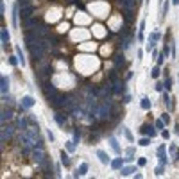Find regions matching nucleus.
Wrapping results in <instances>:
<instances>
[{"mask_svg": "<svg viewBox=\"0 0 179 179\" xmlns=\"http://www.w3.org/2000/svg\"><path fill=\"white\" fill-rule=\"evenodd\" d=\"M32 160H34V163H36V165L43 167V163L47 161V158H45V152H43V149H38V147H34V149H32Z\"/></svg>", "mask_w": 179, "mask_h": 179, "instance_id": "nucleus-1", "label": "nucleus"}, {"mask_svg": "<svg viewBox=\"0 0 179 179\" xmlns=\"http://www.w3.org/2000/svg\"><path fill=\"white\" fill-rule=\"evenodd\" d=\"M13 133H14V127H13V126H5V124H4V127H2V147H4V143H5L7 140H11V138H13Z\"/></svg>", "mask_w": 179, "mask_h": 179, "instance_id": "nucleus-2", "label": "nucleus"}, {"mask_svg": "<svg viewBox=\"0 0 179 179\" xmlns=\"http://www.w3.org/2000/svg\"><path fill=\"white\" fill-rule=\"evenodd\" d=\"M140 133H142V134H145V136H151V138H154V136L158 134L156 127H152L151 124H143V126L140 127Z\"/></svg>", "mask_w": 179, "mask_h": 179, "instance_id": "nucleus-3", "label": "nucleus"}, {"mask_svg": "<svg viewBox=\"0 0 179 179\" xmlns=\"http://www.w3.org/2000/svg\"><path fill=\"white\" fill-rule=\"evenodd\" d=\"M156 154H158V160H160V163H161V165H167V163H169V158H167V149H165V143H161V145L158 147Z\"/></svg>", "mask_w": 179, "mask_h": 179, "instance_id": "nucleus-4", "label": "nucleus"}, {"mask_svg": "<svg viewBox=\"0 0 179 179\" xmlns=\"http://www.w3.org/2000/svg\"><path fill=\"white\" fill-rule=\"evenodd\" d=\"M160 39H161V34H160L158 30H154V32H152V34L149 36V43H147V50L151 52V50L154 48V45H156V43H158Z\"/></svg>", "mask_w": 179, "mask_h": 179, "instance_id": "nucleus-5", "label": "nucleus"}, {"mask_svg": "<svg viewBox=\"0 0 179 179\" xmlns=\"http://www.w3.org/2000/svg\"><path fill=\"white\" fill-rule=\"evenodd\" d=\"M32 13H34V5H23V7L20 9V16H22V20L30 18V16H32Z\"/></svg>", "mask_w": 179, "mask_h": 179, "instance_id": "nucleus-6", "label": "nucleus"}, {"mask_svg": "<svg viewBox=\"0 0 179 179\" xmlns=\"http://www.w3.org/2000/svg\"><path fill=\"white\" fill-rule=\"evenodd\" d=\"M43 82V93L45 95H52V93H57V90H56V86L47 79V81H41Z\"/></svg>", "mask_w": 179, "mask_h": 179, "instance_id": "nucleus-7", "label": "nucleus"}, {"mask_svg": "<svg viewBox=\"0 0 179 179\" xmlns=\"http://www.w3.org/2000/svg\"><path fill=\"white\" fill-rule=\"evenodd\" d=\"M27 124H29V120H27V118H22V117H20V118H16V122H14V126H16V129H18L20 133L29 129V126H27Z\"/></svg>", "mask_w": 179, "mask_h": 179, "instance_id": "nucleus-8", "label": "nucleus"}, {"mask_svg": "<svg viewBox=\"0 0 179 179\" xmlns=\"http://www.w3.org/2000/svg\"><path fill=\"white\" fill-rule=\"evenodd\" d=\"M0 90H2V95H7V91H9V77H5V75L0 77Z\"/></svg>", "mask_w": 179, "mask_h": 179, "instance_id": "nucleus-9", "label": "nucleus"}, {"mask_svg": "<svg viewBox=\"0 0 179 179\" xmlns=\"http://www.w3.org/2000/svg\"><path fill=\"white\" fill-rule=\"evenodd\" d=\"M9 41H11V36H9V32H7V29H2V48H4V50H7Z\"/></svg>", "mask_w": 179, "mask_h": 179, "instance_id": "nucleus-10", "label": "nucleus"}, {"mask_svg": "<svg viewBox=\"0 0 179 179\" xmlns=\"http://www.w3.org/2000/svg\"><path fill=\"white\" fill-rule=\"evenodd\" d=\"M111 91L115 93V95H122V93H126V86L122 84V82H113V88H111Z\"/></svg>", "mask_w": 179, "mask_h": 179, "instance_id": "nucleus-11", "label": "nucleus"}, {"mask_svg": "<svg viewBox=\"0 0 179 179\" xmlns=\"http://www.w3.org/2000/svg\"><path fill=\"white\" fill-rule=\"evenodd\" d=\"M54 120L57 122V126H59V127H65V126H66L68 117H66V115H63V113H56V115H54Z\"/></svg>", "mask_w": 179, "mask_h": 179, "instance_id": "nucleus-12", "label": "nucleus"}, {"mask_svg": "<svg viewBox=\"0 0 179 179\" xmlns=\"http://www.w3.org/2000/svg\"><path fill=\"white\" fill-rule=\"evenodd\" d=\"M109 145H111V149H113V152L115 154H122V149H120V145H118V142H117V138L115 136H109Z\"/></svg>", "mask_w": 179, "mask_h": 179, "instance_id": "nucleus-13", "label": "nucleus"}, {"mask_svg": "<svg viewBox=\"0 0 179 179\" xmlns=\"http://www.w3.org/2000/svg\"><path fill=\"white\" fill-rule=\"evenodd\" d=\"M34 104H36V100H34L30 95H25V97L22 99V106H23V108H27V109H30Z\"/></svg>", "mask_w": 179, "mask_h": 179, "instance_id": "nucleus-14", "label": "nucleus"}, {"mask_svg": "<svg viewBox=\"0 0 179 179\" xmlns=\"http://www.w3.org/2000/svg\"><path fill=\"white\" fill-rule=\"evenodd\" d=\"M88 169H90V165L88 163H81L79 165V169L74 172V178H79V176H84L86 172H88Z\"/></svg>", "mask_w": 179, "mask_h": 179, "instance_id": "nucleus-15", "label": "nucleus"}, {"mask_svg": "<svg viewBox=\"0 0 179 179\" xmlns=\"http://www.w3.org/2000/svg\"><path fill=\"white\" fill-rule=\"evenodd\" d=\"M18 16H20V11H18V5L14 4V5H13V16H11V22H13V27H14V29L18 27Z\"/></svg>", "mask_w": 179, "mask_h": 179, "instance_id": "nucleus-16", "label": "nucleus"}, {"mask_svg": "<svg viewBox=\"0 0 179 179\" xmlns=\"http://www.w3.org/2000/svg\"><path fill=\"white\" fill-rule=\"evenodd\" d=\"M97 158L100 160V163H102V165H109V163H111V160L108 158V154H106L104 151H100V149L97 151Z\"/></svg>", "mask_w": 179, "mask_h": 179, "instance_id": "nucleus-17", "label": "nucleus"}, {"mask_svg": "<svg viewBox=\"0 0 179 179\" xmlns=\"http://www.w3.org/2000/svg\"><path fill=\"white\" fill-rule=\"evenodd\" d=\"M124 163H126V160H122V158H115L109 165H111V169H113V170H120V169L124 167Z\"/></svg>", "mask_w": 179, "mask_h": 179, "instance_id": "nucleus-18", "label": "nucleus"}, {"mask_svg": "<svg viewBox=\"0 0 179 179\" xmlns=\"http://www.w3.org/2000/svg\"><path fill=\"white\" fill-rule=\"evenodd\" d=\"M34 32H36V36H38V39H41V38H45V36H48V29H47V27H43V25H39L38 29H34Z\"/></svg>", "mask_w": 179, "mask_h": 179, "instance_id": "nucleus-19", "label": "nucleus"}, {"mask_svg": "<svg viewBox=\"0 0 179 179\" xmlns=\"http://www.w3.org/2000/svg\"><path fill=\"white\" fill-rule=\"evenodd\" d=\"M133 172H136V167H134V165H129V167H122V169H120V176H124V178H126V176H131Z\"/></svg>", "mask_w": 179, "mask_h": 179, "instance_id": "nucleus-20", "label": "nucleus"}, {"mask_svg": "<svg viewBox=\"0 0 179 179\" xmlns=\"http://www.w3.org/2000/svg\"><path fill=\"white\" fill-rule=\"evenodd\" d=\"M134 160V147H127L126 149V163H131Z\"/></svg>", "mask_w": 179, "mask_h": 179, "instance_id": "nucleus-21", "label": "nucleus"}, {"mask_svg": "<svg viewBox=\"0 0 179 179\" xmlns=\"http://www.w3.org/2000/svg\"><path fill=\"white\" fill-rule=\"evenodd\" d=\"M163 104L167 106V109H172V97L167 91H163Z\"/></svg>", "mask_w": 179, "mask_h": 179, "instance_id": "nucleus-22", "label": "nucleus"}, {"mask_svg": "<svg viewBox=\"0 0 179 179\" xmlns=\"http://www.w3.org/2000/svg\"><path fill=\"white\" fill-rule=\"evenodd\" d=\"M140 106H142V109H145V111H151V108H152V102H151L147 97H143V99H142V102H140Z\"/></svg>", "mask_w": 179, "mask_h": 179, "instance_id": "nucleus-23", "label": "nucleus"}, {"mask_svg": "<svg viewBox=\"0 0 179 179\" xmlns=\"http://www.w3.org/2000/svg\"><path fill=\"white\" fill-rule=\"evenodd\" d=\"M11 118H13V113H11L9 109H4V111H2V118H0V120H2V126H4L5 122H9Z\"/></svg>", "mask_w": 179, "mask_h": 179, "instance_id": "nucleus-24", "label": "nucleus"}, {"mask_svg": "<svg viewBox=\"0 0 179 179\" xmlns=\"http://www.w3.org/2000/svg\"><path fill=\"white\" fill-rule=\"evenodd\" d=\"M14 52H16V56H18L22 66H25V56H23V52H22V47H14Z\"/></svg>", "mask_w": 179, "mask_h": 179, "instance_id": "nucleus-25", "label": "nucleus"}, {"mask_svg": "<svg viewBox=\"0 0 179 179\" xmlns=\"http://www.w3.org/2000/svg\"><path fill=\"white\" fill-rule=\"evenodd\" d=\"M59 156H61V165L70 167V158H68V154H66L65 151H61V152H59Z\"/></svg>", "mask_w": 179, "mask_h": 179, "instance_id": "nucleus-26", "label": "nucleus"}, {"mask_svg": "<svg viewBox=\"0 0 179 179\" xmlns=\"http://www.w3.org/2000/svg\"><path fill=\"white\" fill-rule=\"evenodd\" d=\"M43 167H45V174L52 178V176H54V172H52V161H48V160H47V161L43 163Z\"/></svg>", "mask_w": 179, "mask_h": 179, "instance_id": "nucleus-27", "label": "nucleus"}, {"mask_svg": "<svg viewBox=\"0 0 179 179\" xmlns=\"http://www.w3.org/2000/svg\"><path fill=\"white\" fill-rule=\"evenodd\" d=\"M151 140H152L151 136H143V138L138 140V145H142V147H149V145H151Z\"/></svg>", "mask_w": 179, "mask_h": 179, "instance_id": "nucleus-28", "label": "nucleus"}, {"mask_svg": "<svg viewBox=\"0 0 179 179\" xmlns=\"http://www.w3.org/2000/svg\"><path fill=\"white\" fill-rule=\"evenodd\" d=\"M75 145H77V143H75L74 140H68V142L65 143V147H66V151H68V152H75Z\"/></svg>", "mask_w": 179, "mask_h": 179, "instance_id": "nucleus-29", "label": "nucleus"}, {"mask_svg": "<svg viewBox=\"0 0 179 179\" xmlns=\"http://www.w3.org/2000/svg\"><path fill=\"white\" fill-rule=\"evenodd\" d=\"M122 43H124V45H122V48H124V50H127V48L131 47V43H133V36H129V38H126V39H124Z\"/></svg>", "mask_w": 179, "mask_h": 179, "instance_id": "nucleus-30", "label": "nucleus"}, {"mask_svg": "<svg viewBox=\"0 0 179 179\" xmlns=\"http://www.w3.org/2000/svg\"><path fill=\"white\" fill-rule=\"evenodd\" d=\"M160 74H161L160 66H154V68L151 70V77H152V79H158V77H160Z\"/></svg>", "mask_w": 179, "mask_h": 179, "instance_id": "nucleus-31", "label": "nucleus"}, {"mask_svg": "<svg viewBox=\"0 0 179 179\" xmlns=\"http://www.w3.org/2000/svg\"><path fill=\"white\" fill-rule=\"evenodd\" d=\"M122 133L126 134V138H127L129 142H133V140H134V138H133V134H131V131H129V129H127L126 126H122Z\"/></svg>", "mask_w": 179, "mask_h": 179, "instance_id": "nucleus-32", "label": "nucleus"}, {"mask_svg": "<svg viewBox=\"0 0 179 179\" xmlns=\"http://www.w3.org/2000/svg\"><path fill=\"white\" fill-rule=\"evenodd\" d=\"M34 23H36V20H32V18H27V20H23L22 27H23V29H27V27H30V25H34Z\"/></svg>", "mask_w": 179, "mask_h": 179, "instance_id": "nucleus-33", "label": "nucleus"}, {"mask_svg": "<svg viewBox=\"0 0 179 179\" xmlns=\"http://www.w3.org/2000/svg\"><path fill=\"white\" fill-rule=\"evenodd\" d=\"M169 5H170V2L165 0V4H163V7H161V16H167V13H169Z\"/></svg>", "mask_w": 179, "mask_h": 179, "instance_id": "nucleus-34", "label": "nucleus"}, {"mask_svg": "<svg viewBox=\"0 0 179 179\" xmlns=\"http://www.w3.org/2000/svg\"><path fill=\"white\" fill-rule=\"evenodd\" d=\"M18 61H20L18 56H9V65L11 66H18Z\"/></svg>", "mask_w": 179, "mask_h": 179, "instance_id": "nucleus-35", "label": "nucleus"}, {"mask_svg": "<svg viewBox=\"0 0 179 179\" xmlns=\"http://www.w3.org/2000/svg\"><path fill=\"white\" fill-rule=\"evenodd\" d=\"M39 72H43V74H45V75L48 77V75L52 74V66H50V65H45V66H43V68H41Z\"/></svg>", "mask_w": 179, "mask_h": 179, "instance_id": "nucleus-36", "label": "nucleus"}, {"mask_svg": "<svg viewBox=\"0 0 179 179\" xmlns=\"http://www.w3.org/2000/svg\"><path fill=\"white\" fill-rule=\"evenodd\" d=\"M154 172H156V176H163V174H165V165H161V163H160V165L156 167V170H154Z\"/></svg>", "mask_w": 179, "mask_h": 179, "instance_id": "nucleus-37", "label": "nucleus"}, {"mask_svg": "<svg viewBox=\"0 0 179 179\" xmlns=\"http://www.w3.org/2000/svg\"><path fill=\"white\" fill-rule=\"evenodd\" d=\"M154 127L160 129V131H163V129H165V122H163V120H156V122H154Z\"/></svg>", "mask_w": 179, "mask_h": 179, "instance_id": "nucleus-38", "label": "nucleus"}, {"mask_svg": "<svg viewBox=\"0 0 179 179\" xmlns=\"http://www.w3.org/2000/svg\"><path fill=\"white\" fill-rule=\"evenodd\" d=\"M163 86H165V90H167V91H169V90H170V88H172V79H170V77H167V81H165V82H163Z\"/></svg>", "mask_w": 179, "mask_h": 179, "instance_id": "nucleus-39", "label": "nucleus"}, {"mask_svg": "<svg viewBox=\"0 0 179 179\" xmlns=\"http://www.w3.org/2000/svg\"><path fill=\"white\" fill-rule=\"evenodd\" d=\"M2 100H4V102H5V104H13V102H14V100H13V97H11V95H2Z\"/></svg>", "mask_w": 179, "mask_h": 179, "instance_id": "nucleus-40", "label": "nucleus"}, {"mask_svg": "<svg viewBox=\"0 0 179 179\" xmlns=\"http://www.w3.org/2000/svg\"><path fill=\"white\" fill-rule=\"evenodd\" d=\"M79 140H81V131H79V129H75V131H74V142H75V143H79Z\"/></svg>", "mask_w": 179, "mask_h": 179, "instance_id": "nucleus-41", "label": "nucleus"}, {"mask_svg": "<svg viewBox=\"0 0 179 179\" xmlns=\"http://www.w3.org/2000/svg\"><path fill=\"white\" fill-rule=\"evenodd\" d=\"M113 61H115V65H120V63H124V56H120V54H117Z\"/></svg>", "mask_w": 179, "mask_h": 179, "instance_id": "nucleus-42", "label": "nucleus"}, {"mask_svg": "<svg viewBox=\"0 0 179 179\" xmlns=\"http://www.w3.org/2000/svg\"><path fill=\"white\" fill-rule=\"evenodd\" d=\"M161 54H163L165 57H169V56H170V48H169V45H165V47H163V50H161Z\"/></svg>", "mask_w": 179, "mask_h": 179, "instance_id": "nucleus-43", "label": "nucleus"}, {"mask_svg": "<svg viewBox=\"0 0 179 179\" xmlns=\"http://www.w3.org/2000/svg\"><path fill=\"white\" fill-rule=\"evenodd\" d=\"M109 81H111V82H117V81H118L117 72H109Z\"/></svg>", "mask_w": 179, "mask_h": 179, "instance_id": "nucleus-44", "label": "nucleus"}, {"mask_svg": "<svg viewBox=\"0 0 179 179\" xmlns=\"http://www.w3.org/2000/svg\"><path fill=\"white\" fill-rule=\"evenodd\" d=\"M169 152H170L172 156H176V152H178V145H176V143H172V145H170V149H169Z\"/></svg>", "mask_w": 179, "mask_h": 179, "instance_id": "nucleus-45", "label": "nucleus"}, {"mask_svg": "<svg viewBox=\"0 0 179 179\" xmlns=\"http://www.w3.org/2000/svg\"><path fill=\"white\" fill-rule=\"evenodd\" d=\"M161 120L165 122V126H169V124H170V117H169L167 113H163V117H161Z\"/></svg>", "mask_w": 179, "mask_h": 179, "instance_id": "nucleus-46", "label": "nucleus"}, {"mask_svg": "<svg viewBox=\"0 0 179 179\" xmlns=\"http://www.w3.org/2000/svg\"><path fill=\"white\" fill-rule=\"evenodd\" d=\"M163 63H165V56H163V54H160V56H158V66H161Z\"/></svg>", "mask_w": 179, "mask_h": 179, "instance_id": "nucleus-47", "label": "nucleus"}, {"mask_svg": "<svg viewBox=\"0 0 179 179\" xmlns=\"http://www.w3.org/2000/svg\"><path fill=\"white\" fill-rule=\"evenodd\" d=\"M163 90H165V86H163V82H158V84H156V91H160V93H163Z\"/></svg>", "mask_w": 179, "mask_h": 179, "instance_id": "nucleus-48", "label": "nucleus"}, {"mask_svg": "<svg viewBox=\"0 0 179 179\" xmlns=\"http://www.w3.org/2000/svg\"><path fill=\"white\" fill-rule=\"evenodd\" d=\"M27 120H29V124H30V126H38V122L34 120V117H30V115H29V117H27Z\"/></svg>", "mask_w": 179, "mask_h": 179, "instance_id": "nucleus-49", "label": "nucleus"}, {"mask_svg": "<svg viewBox=\"0 0 179 179\" xmlns=\"http://www.w3.org/2000/svg\"><path fill=\"white\" fill-rule=\"evenodd\" d=\"M143 30H145V20L140 22V29H138V32H143Z\"/></svg>", "mask_w": 179, "mask_h": 179, "instance_id": "nucleus-50", "label": "nucleus"}, {"mask_svg": "<svg viewBox=\"0 0 179 179\" xmlns=\"http://www.w3.org/2000/svg\"><path fill=\"white\" fill-rule=\"evenodd\" d=\"M161 136H163V138H165V140H169V138H170V133H169V131H165V129H163V131H161Z\"/></svg>", "mask_w": 179, "mask_h": 179, "instance_id": "nucleus-51", "label": "nucleus"}, {"mask_svg": "<svg viewBox=\"0 0 179 179\" xmlns=\"http://www.w3.org/2000/svg\"><path fill=\"white\" fill-rule=\"evenodd\" d=\"M138 165H140V167H145V165H147V160H145V158H140V160H138Z\"/></svg>", "mask_w": 179, "mask_h": 179, "instance_id": "nucleus-52", "label": "nucleus"}, {"mask_svg": "<svg viewBox=\"0 0 179 179\" xmlns=\"http://www.w3.org/2000/svg\"><path fill=\"white\" fill-rule=\"evenodd\" d=\"M47 136H48V140H50V142H54V133H52L50 129L47 131Z\"/></svg>", "mask_w": 179, "mask_h": 179, "instance_id": "nucleus-53", "label": "nucleus"}, {"mask_svg": "<svg viewBox=\"0 0 179 179\" xmlns=\"http://www.w3.org/2000/svg\"><path fill=\"white\" fill-rule=\"evenodd\" d=\"M131 102V95H124V104H129Z\"/></svg>", "mask_w": 179, "mask_h": 179, "instance_id": "nucleus-54", "label": "nucleus"}, {"mask_svg": "<svg viewBox=\"0 0 179 179\" xmlns=\"http://www.w3.org/2000/svg\"><path fill=\"white\" fill-rule=\"evenodd\" d=\"M0 13H2V14L5 13V4H4V2H0Z\"/></svg>", "mask_w": 179, "mask_h": 179, "instance_id": "nucleus-55", "label": "nucleus"}, {"mask_svg": "<svg viewBox=\"0 0 179 179\" xmlns=\"http://www.w3.org/2000/svg\"><path fill=\"white\" fill-rule=\"evenodd\" d=\"M145 39V36H143V32H138V41H143Z\"/></svg>", "mask_w": 179, "mask_h": 179, "instance_id": "nucleus-56", "label": "nucleus"}, {"mask_svg": "<svg viewBox=\"0 0 179 179\" xmlns=\"http://www.w3.org/2000/svg\"><path fill=\"white\" fill-rule=\"evenodd\" d=\"M129 79H133V72H131V70H129L127 75H126V81H129Z\"/></svg>", "mask_w": 179, "mask_h": 179, "instance_id": "nucleus-57", "label": "nucleus"}, {"mask_svg": "<svg viewBox=\"0 0 179 179\" xmlns=\"http://www.w3.org/2000/svg\"><path fill=\"white\" fill-rule=\"evenodd\" d=\"M136 56H138V59H142V56H143V50H142V48H140V50H138V52H136Z\"/></svg>", "mask_w": 179, "mask_h": 179, "instance_id": "nucleus-58", "label": "nucleus"}, {"mask_svg": "<svg viewBox=\"0 0 179 179\" xmlns=\"http://www.w3.org/2000/svg\"><path fill=\"white\" fill-rule=\"evenodd\" d=\"M174 133L179 136V124H176V127H174Z\"/></svg>", "mask_w": 179, "mask_h": 179, "instance_id": "nucleus-59", "label": "nucleus"}, {"mask_svg": "<svg viewBox=\"0 0 179 179\" xmlns=\"http://www.w3.org/2000/svg\"><path fill=\"white\" fill-rule=\"evenodd\" d=\"M174 158H176V165H179V151L176 152V156H174Z\"/></svg>", "mask_w": 179, "mask_h": 179, "instance_id": "nucleus-60", "label": "nucleus"}, {"mask_svg": "<svg viewBox=\"0 0 179 179\" xmlns=\"http://www.w3.org/2000/svg\"><path fill=\"white\" fill-rule=\"evenodd\" d=\"M170 2H172L174 5H179V0H170Z\"/></svg>", "mask_w": 179, "mask_h": 179, "instance_id": "nucleus-61", "label": "nucleus"}]
</instances>
